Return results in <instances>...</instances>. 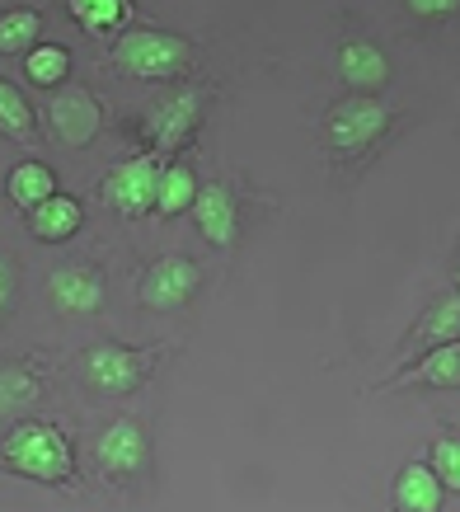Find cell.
I'll use <instances>...</instances> for the list:
<instances>
[{
	"label": "cell",
	"mask_w": 460,
	"mask_h": 512,
	"mask_svg": "<svg viewBox=\"0 0 460 512\" xmlns=\"http://www.w3.org/2000/svg\"><path fill=\"white\" fill-rule=\"evenodd\" d=\"M155 179H160V170H155L151 156L123 160V165L104 179L108 207H113V212H123V217H141V212H151L155 207Z\"/></svg>",
	"instance_id": "obj_4"
},
{
	"label": "cell",
	"mask_w": 460,
	"mask_h": 512,
	"mask_svg": "<svg viewBox=\"0 0 460 512\" xmlns=\"http://www.w3.org/2000/svg\"><path fill=\"white\" fill-rule=\"evenodd\" d=\"M385 123H390V113H385L381 99L353 94V99H343V104L329 113L324 132H329V146H334V151H367L371 141L385 132Z\"/></svg>",
	"instance_id": "obj_3"
},
{
	"label": "cell",
	"mask_w": 460,
	"mask_h": 512,
	"mask_svg": "<svg viewBox=\"0 0 460 512\" xmlns=\"http://www.w3.org/2000/svg\"><path fill=\"white\" fill-rule=\"evenodd\" d=\"M141 372H146V357L132 353V348H118V343H99V348L85 353V376H90V386H99L104 395L137 390Z\"/></svg>",
	"instance_id": "obj_6"
},
{
	"label": "cell",
	"mask_w": 460,
	"mask_h": 512,
	"mask_svg": "<svg viewBox=\"0 0 460 512\" xmlns=\"http://www.w3.org/2000/svg\"><path fill=\"white\" fill-rule=\"evenodd\" d=\"M193 292H198V264L184 259V254L155 259L151 273L141 278V301H146L151 311H174V306H184Z\"/></svg>",
	"instance_id": "obj_5"
},
{
	"label": "cell",
	"mask_w": 460,
	"mask_h": 512,
	"mask_svg": "<svg viewBox=\"0 0 460 512\" xmlns=\"http://www.w3.org/2000/svg\"><path fill=\"white\" fill-rule=\"evenodd\" d=\"M10 296H15V259L0 254V315H5V306H10Z\"/></svg>",
	"instance_id": "obj_26"
},
{
	"label": "cell",
	"mask_w": 460,
	"mask_h": 512,
	"mask_svg": "<svg viewBox=\"0 0 460 512\" xmlns=\"http://www.w3.org/2000/svg\"><path fill=\"white\" fill-rule=\"evenodd\" d=\"M442 475L432 466H404L399 470V480H395V508L399 512H437L446 503L442 498Z\"/></svg>",
	"instance_id": "obj_13"
},
{
	"label": "cell",
	"mask_w": 460,
	"mask_h": 512,
	"mask_svg": "<svg viewBox=\"0 0 460 512\" xmlns=\"http://www.w3.org/2000/svg\"><path fill=\"white\" fill-rule=\"evenodd\" d=\"M0 132L15 141H29L33 137V109L29 99L10 85V80H0Z\"/></svg>",
	"instance_id": "obj_20"
},
{
	"label": "cell",
	"mask_w": 460,
	"mask_h": 512,
	"mask_svg": "<svg viewBox=\"0 0 460 512\" xmlns=\"http://www.w3.org/2000/svg\"><path fill=\"white\" fill-rule=\"evenodd\" d=\"M432 470L442 475L446 489H456L460 494V442L456 437H442V442L432 447Z\"/></svg>",
	"instance_id": "obj_24"
},
{
	"label": "cell",
	"mask_w": 460,
	"mask_h": 512,
	"mask_svg": "<svg viewBox=\"0 0 460 512\" xmlns=\"http://www.w3.org/2000/svg\"><path fill=\"white\" fill-rule=\"evenodd\" d=\"M338 76L357 85V90H381L385 80H390V62H385V52L367 38H353V43H343L338 52Z\"/></svg>",
	"instance_id": "obj_12"
},
{
	"label": "cell",
	"mask_w": 460,
	"mask_h": 512,
	"mask_svg": "<svg viewBox=\"0 0 460 512\" xmlns=\"http://www.w3.org/2000/svg\"><path fill=\"white\" fill-rule=\"evenodd\" d=\"M52 132L66 141V146H90L94 137H99V104H94L90 90H66L52 99Z\"/></svg>",
	"instance_id": "obj_9"
},
{
	"label": "cell",
	"mask_w": 460,
	"mask_h": 512,
	"mask_svg": "<svg viewBox=\"0 0 460 512\" xmlns=\"http://www.w3.org/2000/svg\"><path fill=\"white\" fill-rule=\"evenodd\" d=\"M5 188H10V202H15V207L33 212V207H38L43 198H52V193H57V179H52V170H47V165H38V160H24V165H15V170H10Z\"/></svg>",
	"instance_id": "obj_15"
},
{
	"label": "cell",
	"mask_w": 460,
	"mask_h": 512,
	"mask_svg": "<svg viewBox=\"0 0 460 512\" xmlns=\"http://www.w3.org/2000/svg\"><path fill=\"white\" fill-rule=\"evenodd\" d=\"M414 381H423V386H460V339L437 343V348L418 362Z\"/></svg>",
	"instance_id": "obj_19"
},
{
	"label": "cell",
	"mask_w": 460,
	"mask_h": 512,
	"mask_svg": "<svg viewBox=\"0 0 460 512\" xmlns=\"http://www.w3.org/2000/svg\"><path fill=\"white\" fill-rule=\"evenodd\" d=\"M33 400H38V381L29 372H19V367H5L0 372V419H15Z\"/></svg>",
	"instance_id": "obj_22"
},
{
	"label": "cell",
	"mask_w": 460,
	"mask_h": 512,
	"mask_svg": "<svg viewBox=\"0 0 460 512\" xmlns=\"http://www.w3.org/2000/svg\"><path fill=\"white\" fill-rule=\"evenodd\" d=\"M99 461H104L108 475H132V470H141V461H146V437H141L137 423H108L104 437H99Z\"/></svg>",
	"instance_id": "obj_11"
},
{
	"label": "cell",
	"mask_w": 460,
	"mask_h": 512,
	"mask_svg": "<svg viewBox=\"0 0 460 512\" xmlns=\"http://www.w3.org/2000/svg\"><path fill=\"white\" fill-rule=\"evenodd\" d=\"M71 5V19H76L80 29L90 33H118L132 19V0H66Z\"/></svg>",
	"instance_id": "obj_16"
},
{
	"label": "cell",
	"mask_w": 460,
	"mask_h": 512,
	"mask_svg": "<svg viewBox=\"0 0 460 512\" xmlns=\"http://www.w3.org/2000/svg\"><path fill=\"white\" fill-rule=\"evenodd\" d=\"M198 118H202V94H193V90L169 94V99H160V104L146 113V132H151V141L160 151H174V146L198 127Z\"/></svg>",
	"instance_id": "obj_7"
},
{
	"label": "cell",
	"mask_w": 460,
	"mask_h": 512,
	"mask_svg": "<svg viewBox=\"0 0 460 512\" xmlns=\"http://www.w3.org/2000/svg\"><path fill=\"white\" fill-rule=\"evenodd\" d=\"M456 282H460V268H456Z\"/></svg>",
	"instance_id": "obj_27"
},
{
	"label": "cell",
	"mask_w": 460,
	"mask_h": 512,
	"mask_svg": "<svg viewBox=\"0 0 460 512\" xmlns=\"http://www.w3.org/2000/svg\"><path fill=\"white\" fill-rule=\"evenodd\" d=\"M29 217H33V231H38V240L57 245V240H71V235L80 231V202L62 198V193H52V198H43L38 207H33Z\"/></svg>",
	"instance_id": "obj_14"
},
{
	"label": "cell",
	"mask_w": 460,
	"mask_h": 512,
	"mask_svg": "<svg viewBox=\"0 0 460 512\" xmlns=\"http://www.w3.org/2000/svg\"><path fill=\"white\" fill-rule=\"evenodd\" d=\"M38 33H43L38 10H5V15H0V52H5V57L29 52V47H38Z\"/></svg>",
	"instance_id": "obj_18"
},
{
	"label": "cell",
	"mask_w": 460,
	"mask_h": 512,
	"mask_svg": "<svg viewBox=\"0 0 460 512\" xmlns=\"http://www.w3.org/2000/svg\"><path fill=\"white\" fill-rule=\"evenodd\" d=\"M47 296H52V306L62 315H94L104 306V282L94 268H80V264H66L52 273L47 282Z\"/></svg>",
	"instance_id": "obj_8"
},
{
	"label": "cell",
	"mask_w": 460,
	"mask_h": 512,
	"mask_svg": "<svg viewBox=\"0 0 460 512\" xmlns=\"http://www.w3.org/2000/svg\"><path fill=\"white\" fill-rule=\"evenodd\" d=\"M193 221H198V231L207 235L212 245H230V240L240 235V212H235V198H230L221 184L198 188V198H193Z\"/></svg>",
	"instance_id": "obj_10"
},
{
	"label": "cell",
	"mask_w": 460,
	"mask_h": 512,
	"mask_svg": "<svg viewBox=\"0 0 460 512\" xmlns=\"http://www.w3.org/2000/svg\"><path fill=\"white\" fill-rule=\"evenodd\" d=\"M193 198H198L193 170H184V165H165L160 179H155V212H160V217H179L184 207H193Z\"/></svg>",
	"instance_id": "obj_17"
},
{
	"label": "cell",
	"mask_w": 460,
	"mask_h": 512,
	"mask_svg": "<svg viewBox=\"0 0 460 512\" xmlns=\"http://www.w3.org/2000/svg\"><path fill=\"white\" fill-rule=\"evenodd\" d=\"M33 85H62L66 71H71V52L57 43H43V47H29V62H24Z\"/></svg>",
	"instance_id": "obj_21"
},
{
	"label": "cell",
	"mask_w": 460,
	"mask_h": 512,
	"mask_svg": "<svg viewBox=\"0 0 460 512\" xmlns=\"http://www.w3.org/2000/svg\"><path fill=\"white\" fill-rule=\"evenodd\" d=\"M5 466L29 475V480L57 484L71 475V447H66V437L52 423H24L5 442Z\"/></svg>",
	"instance_id": "obj_1"
},
{
	"label": "cell",
	"mask_w": 460,
	"mask_h": 512,
	"mask_svg": "<svg viewBox=\"0 0 460 512\" xmlns=\"http://www.w3.org/2000/svg\"><path fill=\"white\" fill-rule=\"evenodd\" d=\"M113 62L137 80H165L188 66V43L160 29H132L113 43Z\"/></svg>",
	"instance_id": "obj_2"
},
{
	"label": "cell",
	"mask_w": 460,
	"mask_h": 512,
	"mask_svg": "<svg viewBox=\"0 0 460 512\" xmlns=\"http://www.w3.org/2000/svg\"><path fill=\"white\" fill-rule=\"evenodd\" d=\"M409 10H414L418 19H446L460 10V0H409Z\"/></svg>",
	"instance_id": "obj_25"
},
{
	"label": "cell",
	"mask_w": 460,
	"mask_h": 512,
	"mask_svg": "<svg viewBox=\"0 0 460 512\" xmlns=\"http://www.w3.org/2000/svg\"><path fill=\"white\" fill-rule=\"evenodd\" d=\"M423 343H446V339H460V292H446L437 306L428 311L423 320Z\"/></svg>",
	"instance_id": "obj_23"
}]
</instances>
